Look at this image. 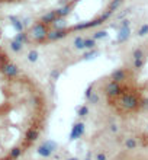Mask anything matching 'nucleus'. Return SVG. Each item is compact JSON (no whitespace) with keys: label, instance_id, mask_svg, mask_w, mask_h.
Masks as SVG:
<instances>
[{"label":"nucleus","instance_id":"423d86ee","mask_svg":"<svg viewBox=\"0 0 148 160\" xmlns=\"http://www.w3.org/2000/svg\"><path fill=\"white\" fill-rule=\"evenodd\" d=\"M28 57H29V60H31V61H33V60L36 58V52H35V51L29 52V55H28Z\"/></svg>","mask_w":148,"mask_h":160},{"label":"nucleus","instance_id":"39448f33","mask_svg":"<svg viewBox=\"0 0 148 160\" xmlns=\"http://www.w3.org/2000/svg\"><path fill=\"white\" fill-rule=\"evenodd\" d=\"M10 47H12V50L19 51L20 48H22V42H19V41H16V39H15V41L12 42V44H10Z\"/></svg>","mask_w":148,"mask_h":160},{"label":"nucleus","instance_id":"20e7f679","mask_svg":"<svg viewBox=\"0 0 148 160\" xmlns=\"http://www.w3.org/2000/svg\"><path fill=\"white\" fill-rule=\"evenodd\" d=\"M10 20H12V25L15 26L17 31H22V24H20L17 19H15V17H10Z\"/></svg>","mask_w":148,"mask_h":160},{"label":"nucleus","instance_id":"f03ea898","mask_svg":"<svg viewBox=\"0 0 148 160\" xmlns=\"http://www.w3.org/2000/svg\"><path fill=\"white\" fill-rule=\"evenodd\" d=\"M93 160H148V131L134 125H112L89 138Z\"/></svg>","mask_w":148,"mask_h":160},{"label":"nucleus","instance_id":"f257e3e1","mask_svg":"<svg viewBox=\"0 0 148 160\" xmlns=\"http://www.w3.org/2000/svg\"><path fill=\"white\" fill-rule=\"evenodd\" d=\"M102 95L110 112L122 122L148 117V50L134 51L131 63L106 80Z\"/></svg>","mask_w":148,"mask_h":160},{"label":"nucleus","instance_id":"7ed1b4c3","mask_svg":"<svg viewBox=\"0 0 148 160\" xmlns=\"http://www.w3.org/2000/svg\"><path fill=\"white\" fill-rule=\"evenodd\" d=\"M31 35H32L35 39L42 41V39L48 35V31H47V28H45L44 24H36V25H33V28L31 29Z\"/></svg>","mask_w":148,"mask_h":160},{"label":"nucleus","instance_id":"0eeeda50","mask_svg":"<svg viewBox=\"0 0 148 160\" xmlns=\"http://www.w3.org/2000/svg\"><path fill=\"white\" fill-rule=\"evenodd\" d=\"M39 160H58V159H54V157H44V159H39Z\"/></svg>","mask_w":148,"mask_h":160}]
</instances>
